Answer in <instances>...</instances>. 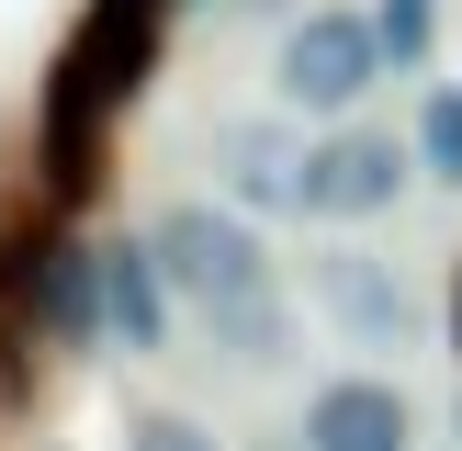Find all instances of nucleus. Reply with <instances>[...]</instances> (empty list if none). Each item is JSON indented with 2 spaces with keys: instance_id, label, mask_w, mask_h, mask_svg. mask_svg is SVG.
Returning a JSON list of instances; mask_svg holds the SVG:
<instances>
[{
  "instance_id": "obj_5",
  "label": "nucleus",
  "mask_w": 462,
  "mask_h": 451,
  "mask_svg": "<svg viewBox=\"0 0 462 451\" xmlns=\"http://www.w3.org/2000/svg\"><path fill=\"white\" fill-rule=\"evenodd\" d=\"M305 451H418V406L383 373H338L305 406Z\"/></svg>"
},
{
  "instance_id": "obj_11",
  "label": "nucleus",
  "mask_w": 462,
  "mask_h": 451,
  "mask_svg": "<svg viewBox=\"0 0 462 451\" xmlns=\"http://www.w3.org/2000/svg\"><path fill=\"white\" fill-rule=\"evenodd\" d=\"M135 451H215V440H203L192 418H147V428H135Z\"/></svg>"
},
{
  "instance_id": "obj_8",
  "label": "nucleus",
  "mask_w": 462,
  "mask_h": 451,
  "mask_svg": "<svg viewBox=\"0 0 462 451\" xmlns=\"http://www.w3.org/2000/svg\"><path fill=\"white\" fill-rule=\"evenodd\" d=\"M226 350H237V361H260V373H271V361H282L293 350V316H282V293H271V305H248V316H226Z\"/></svg>"
},
{
  "instance_id": "obj_1",
  "label": "nucleus",
  "mask_w": 462,
  "mask_h": 451,
  "mask_svg": "<svg viewBox=\"0 0 462 451\" xmlns=\"http://www.w3.org/2000/svg\"><path fill=\"white\" fill-rule=\"evenodd\" d=\"M147 248H158V282L192 293L215 327L248 316V305H271V248H260V226H248L237 203H170Z\"/></svg>"
},
{
  "instance_id": "obj_10",
  "label": "nucleus",
  "mask_w": 462,
  "mask_h": 451,
  "mask_svg": "<svg viewBox=\"0 0 462 451\" xmlns=\"http://www.w3.org/2000/svg\"><path fill=\"white\" fill-rule=\"evenodd\" d=\"M373 34H383V57H429V0H383V12H373Z\"/></svg>"
},
{
  "instance_id": "obj_4",
  "label": "nucleus",
  "mask_w": 462,
  "mask_h": 451,
  "mask_svg": "<svg viewBox=\"0 0 462 451\" xmlns=\"http://www.w3.org/2000/svg\"><path fill=\"white\" fill-rule=\"evenodd\" d=\"M395 192H406V147H395V135L350 124V135H328V147H305V215H328V226H373Z\"/></svg>"
},
{
  "instance_id": "obj_9",
  "label": "nucleus",
  "mask_w": 462,
  "mask_h": 451,
  "mask_svg": "<svg viewBox=\"0 0 462 451\" xmlns=\"http://www.w3.org/2000/svg\"><path fill=\"white\" fill-rule=\"evenodd\" d=\"M418 158L462 192V90H429V113H418Z\"/></svg>"
},
{
  "instance_id": "obj_12",
  "label": "nucleus",
  "mask_w": 462,
  "mask_h": 451,
  "mask_svg": "<svg viewBox=\"0 0 462 451\" xmlns=\"http://www.w3.org/2000/svg\"><path fill=\"white\" fill-rule=\"evenodd\" d=\"M451 327H462V293H451Z\"/></svg>"
},
{
  "instance_id": "obj_2",
  "label": "nucleus",
  "mask_w": 462,
  "mask_h": 451,
  "mask_svg": "<svg viewBox=\"0 0 462 451\" xmlns=\"http://www.w3.org/2000/svg\"><path fill=\"white\" fill-rule=\"evenodd\" d=\"M383 68H395V57H383L373 12H338V0H328V12H305V23L282 34V68H271V79H282L293 113H350Z\"/></svg>"
},
{
  "instance_id": "obj_6",
  "label": "nucleus",
  "mask_w": 462,
  "mask_h": 451,
  "mask_svg": "<svg viewBox=\"0 0 462 451\" xmlns=\"http://www.w3.org/2000/svg\"><path fill=\"white\" fill-rule=\"evenodd\" d=\"M215 170H226V203H237V215H282V203H305V147H293L282 124H226L215 135Z\"/></svg>"
},
{
  "instance_id": "obj_7",
  "label": "nucleus",
  "mask_w": 462,
  "mask_h": 451,
  "mask_svg": "<svg viewBox=\"0 0 462 451\" xmlns=\"http://www.w3.org/2000/svg\"><path fill=\"white\" fill-rule=\"evenodd\" d=\"M102 327L125 350H158L170 327V282H158V248H102Z\"/></svg>"
},
{
  "instance_id": "obj_3",
  "label": "nucleus",
  "mask_w": 462,
  "mask_h": 451,
  "mask_svg": "<svg viewBox=\"0 0 462 451\" xmlns=\"http://www.w3.org/2000/svg\"><path fill=\"white\" fill-rule=\"evenodd\" d=\"M316 316H328L350 350H406V338H418V293H406V271L373 260V248H328V260H316Z\"/></svg>"
}]
</instances>
